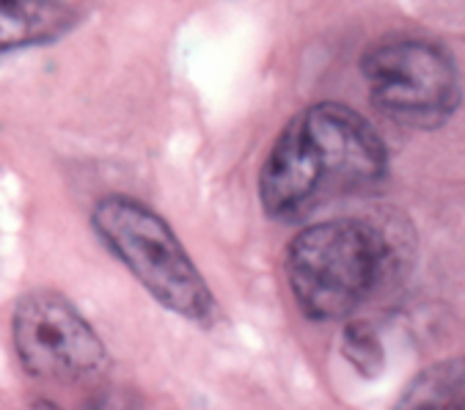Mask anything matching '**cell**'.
Returning a JSON list of instances; mask_svg holds the SVG:
<instances>
[{
    "label": "cell",
    "instance_id": "obj_8",
    "mask_svg": "<svg viewBox=\"0 0 465 410\" xmlns=\"http://www.w3.org/2000/svg\"><path fill=\"white\" fill-rule=\"evenodd\" d=\"M341 355L347 364L363 375V377H378L386 364V350L378 336V331L371 328L366 320H350L341 334Z\"/></svg>",
    "mask_w": 465,
    "mask_h": 410
},
{
    "label": "cell",
    "instance_id": "obj_2",
    "mask_svg": "<svg viewBox=\"0 0 465 410\" xmlns=\"http://www.w3.org/2000/svg\"><path fill=\"white\" fill-rule=\"evenodd\" d=\"M391 248L366 221L339 218L301 229L287 248V284L301 312L317 323L350 320L378 289Z\"/></svg>",
    "mask_w": 465,
    "mask_h": 410
},
{
    "label": "cell",
    "instance_id": "obj_1",
    "mask_svg": "<svg viewBox=\"0 0 465 410\" xmlns=\"http://www.w3.org/2000/svg\"><path fill=\"white\" fill-rule=\"evenodd\" d=\"M378 130L341 102H317L287 122L270 146L259 198L275 221H301L328 201L361 193L386 174Z\"/></svg>",
    "mask_w": 465,
    "mask_h": 410
},
{
    "label": "cell",
    "instance_id": "obj_5",
    "mask_svg": "<svg viewBox=\"0 0 465 410\" xmlns=\"http://www.w3.org/2000/svg\"><path fill=\"white\" fill-rule=\"evenodd\" d=\"M12 342L23 369L39 380L72 383L97 375L108 350L72 300L53 289L20 297L12 317Z\"/></svg>",
    "mask_w": 465,
    "mask_h": 410
},
{
    "label": "cell",
    "instance_id": "obj_7",
    "mask_svg": "<svg viewBox=\"0 0 465 410\" xmlns=\"http://www.w3.org/2000/svg\"><path fill=\"white\" fill-rule=\"evenodd\" d=\"M391 410H465V355H451L421 369Z\"/></svg>",
    "mask_w": 465,
    "mask_h": 410
},
{
    "label": "cell",
    "instance_id": "obj_6",
    "mask_svg": "<svg viewBox=\"0 0 465 410\" xmlns=\"http://www.w3.org/2000/svg\"><path fill=\"white\" fill-rule=\"evenodd\" d=\"M83 9L50 0H0V55L64 39L83 20Z\"/></svg>",
    "mask_w": 465,
    "mask_h": 410
},
{
    "label": "cell",
    "instance_id": "obj_3",
    "mask_svg": "<svg viewBox=\"0 0 465 410\" xmlns=\"http://www.w3.org/2000/svg\"><path fill=\"white\" fill-rule=\"evenodd\" d=\"M91 226L108 251L138 278L165 309L188 323L207 325L215 297L207 278L173 235V229L133 195H105L91 210Z\"/></svg>",
    "mask_w": 465,
    "mask_h": 410
},
{
    "label": "cell",
    "instance_id": "obj_4",
    "mask_svg": "<svg viewBox=\"0 0 465 410\" xmlns=\"http://www.w3.org/2000/svg\"><path fill=\"white\" fill-rule=\"evenodd\" d=\"M361 72L369 85L371 105L400 125L432 130L457 111V66L438 42H381L363 55Z\"/></svg>",
    "mask_w": 465,
    "mask_h": 410
}]
</instances>
